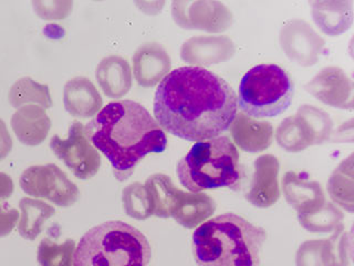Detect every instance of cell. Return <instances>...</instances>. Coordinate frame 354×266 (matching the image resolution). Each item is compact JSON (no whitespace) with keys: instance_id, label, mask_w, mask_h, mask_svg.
Wrapping results in <instances>:
<instances>
[{"instance_id":"15","label":"cell","mask_w":354,"mask_h":266,"mask_svg":"<svg viewBox=\"0 0 354 266\" xmlns=\"http://www.w3.org/2000/svg\"><path fill=\"white\" fill-rule=\"evenodd\" d=\"M132 60L134 78L143 88H153L171 72V57L165 48L156 42L142 44Z\"/></svg>"},{"instance_id":"13","label":"cell","mask_w":354,"mask_h":266,"mask_svg":"<svg viewBox=\"0 0 354 266\" xmlns=\"http://www.w3.org/2000/svg\"><path fill=\"white\" fill-rule=\"evenodd\" d=\"M254 166L252 183L245 199L257 208H269L280 197L279 161L274 155L263 154L254 161Z\"/></svg>"},{"instance_id":"34","label":"cell","mask_w":354,"mask_h":266,"mask_svg":"<svg viewBox=\"0 0 354 266\" xmlns=\"http://www.w3.org/2000/svg\"><path fill=\"white\" fill-rule=\"evenodd\" d=\"M14 147V142L5 122L0 119V161L8 157Z\"/></svg>"},{"instance_id":"25","label":"cell","mask_w":354,"mask_h":266,"mask_svg":"<svg viewBox=\"0 0 354 266\" xmlns=\"http://www.w3.org/2000/svg\"><path fill=\"white\" fill-rule=\"evenodd\" d=\"M11 107L19 109L28 103H36L44 109L53 107V99L47 85L37 82L32 78L24 77L11 86L8 94Z\"/></svg>"},{"instance_id":"28","label":"cell","mask_w":354,"mask_h":266,"mask_svg":"<svg viewBox=\"0 0 354 266\" xmlns=\"http://www.w3.org/2000/svg\"><path fill=\"white\" fill-rule=\"evenodd\" d=\"M122 203L125 213L132 219L147 220L153 215V206L149 192L140 182L131 183L122 192Z\"/></svg>"},{"instance_id":"11","label":"cell","mask_w":354,"mask_h":266,"mask_svg":"<svg viewBox=\"0 0 354 266\" xmlns=\"http://www.w3.org/2000/svg\"><path fill=\"white\" fill-rule=\"evenodd\" d=\"M216 206L208 194L184 192L174 184L166 201L165 219L173 218L182 227L195 229L213 215Z\"/></svg>"},{"instance_id":"27","label":"cell","mask_w":354,"mask_h":266,"mask_svg":"<svg viewBox=\"0 0 354 266\" xmlns=\"http://www.w3.org/2000/svg\"><path fill=\"white\" fill-rule=\"evenodd\" d=\"M75 242L66 238L57 243L51 238H44L39 244L37 260L40 266H73Z\"/></svg>"},{"instance_id":"35","label":"cell","mask_w":354,"mask_h":266,"mask_svg":"<svg viewBox=\"0 0 354 266\" xmlns=\"http://www.w3.org/2000/svg\"><path fill=\"white\" fill-rule=\"evenodd\" d=\"M14 190L12 179L3 172H0V202H5L6 200H8L14 193Z\"/></svg>"},{"instance_id":"10","label":"cell","mask_w":354,"mask_h":266,"mask_svg":"<svg viewBox=\"0 0 354 266\" xmlns=\"http://www.w3.org/2000/svg\"><path fill=\"white\" fill-rule=\"evenodd\" d=\"M279 42L287 58L301 66H315L326 48V40L308 22L300 19L283 24Z\"/></svg>"},{"instance_id":"6","label":"cell","mask_w":354,"mask_h":266,"mask_svg":"<svg viewBox=\"0 0 354 266\" xmlns=\"http://www.w3.org/2000/svg\"><path fill=\"white\" fill-rule=\"evenodd\" d=\"M295 85L278 64H258L241 79L238 108L254 119L274 118L290 107Z\"/></svg>"},{"instance_id":"4","label":"cell","mask_w":354,"mask_h":266,"mask_svg":"<svg viewBox=\"0 0 354 266\" xmlns=\"http://www.w3.org/2000/svg\"><path fill=\"white\" fill-rule=\"evenodd\" d=\"M152 247L141 231L122 221L88 230L75 247L73 266H149Z\"/></svg>"},{"instance_id":"1","label":"cell","mask_w":354,"mask_h":266,"mask_svg":"<svg viewBox=\"0 0 354 266\" xmlns=\"http://www.w3.org/2000/svg\"><path fill=\"white\" fill-rule=\"evenodd\" d=\"M237 114L235 90L224 78L201 66L173 70L155 92V120L164 132L187 141L221 136Z\"/></svg>"},{"instance_id":"26","label":"cell","mask_w":354,"mask_h":266,"mask_svg":"<svg viewBox=\"0 0 354 266\" xmlns=\"http://www.w3.org/2000/svg\"><path fill=\"white\" fill-rule=\"evenodd\" d=\"M342 211L335 203L326 202L322 206L310 212L298 214L299 223L304 230L311 233L335 232L343 224Z\"/></svg>"},{"instance_id":"8","label":"cell","mask_w":354,"mask_h":266,"mask_svg":"<svg viewBox=\"0 0 354 266\" xmlns=\"http://www.w3.org/2000/svg\"><path fill=\"white\" fill-rule=\"evenodd\" d=\"M50 148L53 154L80 180H88L99 172L101 157L81 122L75 121L70 125L66 139L55 134L50 141Z\"/></svg>"},{"instance_id":"21","label":"cell","mask_w":354,"mask_h":266,"mask_svg":"<svg viewBox=\"0 0 354 266\" xmlns=\"http://www.w3.org/2000/svg\"><path fill=\"white\" fill-rule=\"evenodd\" d=\"M228 130L236 144L247 152L263 151L274 139V127L269 122L258 121L243 114L236 116Z\"/></svg>"},{"instance_id":"22","label":"cell","mask_w":354,"mask_h":266,"mask_svg":"<svg viewBox=\"0 0 354 266\" xmlns=\"http://www.w3.org/2000/svg\"><path fill=\"white\" fill-rule=\"evenodd\" d=\"M19 209L18 232L28 241H35L41 234L44 223L55 214L53 205L32 197L20 200Z\"/></svg>"},{"instance_id":"32","label":"cell","mask_w":354,"mask_h":266,"mask_svg":"<svg viewBox=\"0 0 354 266\" xmlns=\"http://www.w3.org/2000/svg\"><path fill=\"white\" fill-rule=\"evenodd\" d=\"M324 240H309L299 247L296 254V266H324L321 252Z\"/></svg>"},{"instance_id":"12","label":"cell","mask_w":354,"mask_h":266,"mask_svg":"<svg viewBox=\"0 0 354 266\" xmlns=\"http://www.w3.org/2000/svg\"><path fill=\"white\" fill-rule=\"evenodd\" d=\"M235 44L227 36H197L186 40L180 48V58L194 66L223 64L234 57Z\"/></svg>"},{"instance_id":"2","label":"cell","mask_w":354,"mask_h":266,"mask_svg":"<svg viewBox=\"0 0 354 266\" xmlns=\"http://www.w3.org/2000/svg\"><path fill=\"white\" fill-rule=\"evenodd\" d=\"M84 129L95 149L110 161L120 182L127 181L147 154L164 152L167 147L158 121L132 100L108 103Z\"/></svg>"},{"instance_id":"30","label":"cell","mask_w":354,"mask_h":266,"mask_svg":"<svg viewBox=\"0 0 354 266\" xmlns=\"http://www.w3.org/2000/svg\"><path fill=\"white\" fill-rule=\"evenodd\" d=\"M297 114L301 116L307 122L315 138V143H324L329 139L333 129V121L329 114L315 107V105H304L299 108Z\"/></svg>"},{"instance_id":"3","label":"cell","mask_w":354,"mask_h":266,"mask_svg":"<svg viewBox=\"0 0 354 266\" xmlns=\"http://www.w3.org/2000/svg\"><path fill=\"white\" fill-rule=\"evenodd\" d=\"M267 238L265 229L238 214H221L193 233V254L198 266H259Z\"/></svg>"},{"instance_id":"20","label":"cell","mask_w":354,"mask_h":266,"mask_svg":"<svg viewBox=\"0 0 354 266\" xmlns=\"http://www.w3.org/2000/svg\"><path fill=\"white\" fill-rule=\"evenodd\" d=\"M315 25L330 37L340 36L353 24V3L348 1H310Z\"/></svg>"},{"instance_id":"33","label":"cell","mask_w":354,"mask_h":266,"mask_svg":"<svg viewBox=\"0 0 354 266\" xmlns=\"http://www.w3.org/2000/svg\"><path fill=\"white\" fill-rule=\"evenodd\" d=\"M20 213L8 203L0 202V238L7 236L18 224Z\"/></svg>"},{"instance_id":"18","label":"cell","mask_w":354,"mask_h":266,"mask_svg":"<svg viewBox=\"0 0 354 266\" xmlns=\"http://www.w3.org/2000/svg\"><path fill=\"white\" fill-rule=\"evenodd\" d=\"M10 123L17 139L29 147L41 144L51 129L46 109L37 105L20 107L11 116Z\"/></svg>"},{"instance_id":"29","label":"cell","mask_w":354,"mask_h":266,"mask_svg":"<svg viewBox=\"0 0 354 266\" xmlns=\"http://www.w3.org/2000/svg\"><path fill=\"white\" fill-rule=\"evenodd\" d=\"M321 260L324 266H348L350 264V240L343 224L337 227L331 238L324 240Z\"/></svg>"},{"instance_id":"5","label":"cell","mask_w":354,"mask_h":266,"mask_svg":"<svg viewBox=\"0 0 354 266\" xmlns=\"http://www.w3.org/2000/svg\"><path fill=\"white\" fill-rule=\"evenodd\" d=\"M241 155L235 143L226 136L196 142L177 163L176 175L188 191L237 190L241 180Z\"/></svg>"},{"instance_id":"7","label":"cell","mask_w":354,"mask_h":266,"mask_svg":"<svg viewBox=\"0 0 354 266\" xmlns=\"http://www.w3.org/2000/svg\"><path fill=\"white\" fill-rule=\"evenodd\" d=\"M19 184L28 195L47 200L60 208H69L80 195L77 184L53 163L28 168L20 177Z\"/></svg>"},{"instance_id":"14","label":"cell","mask_w":354,"mask_h":266,"mask_svg":"<svg viewBox=\"0 0 354 266\" xmlns=\"http://www.w3.org/2000/svg\"><path fill=\"white\" fill-rule=\"evenodd\" d=\"M306 90L326 105L352 109V82L342 69L329 66L306 85Z\"/></svg>"},{"instance_id":"23","label":"cell","mask_w":354,"mask_h":266,"mask_svg":"<svg viewBox=\"0 0 354 266\" xmlns=\"http://www.w3.org/2000/svg\"><path fill=\"white\" fill-rule=\"evenodd\" d=\"M274 136L277 143L285 151L290 153L301 152L317 144L307 122L297 114L282 120Z\"/></svg>"},{"instance_id":"31","label":"cell","mask_w":354,"mask_h":266,"mask_svg":"<svg viewBox=\"0 0 354 266\" xmlns=\"http://www.w3.org/2000/svg\"><path fill=\"white\" fill-rule=\"evenodd\" d=\"M33 9L44 20L66 19L71 14L73 1L70 0H35Z\"/></svg>"},{"instance_id":"19","label":"cell","mask_w":354,"mask_h":266,"mask_svg":"<svg viewBox=\"0 0 354 266\" xmlns=\"http://www.w3.org/2000/svg\"><path fill=\"white\" fill-rule=\"evenodd\" d=\"M95 77L103 94L111 99L124 97L132 88L130 64L120 55H108L100 61Z\"/></svg>"},{"instance_id":"24","label":"cell","mask_w":354,"mask_h":266,"mask_svg":"<svg viewBox=\"0 0 354 266\" xmlns=\"http://www.w3.org/2000/svg\"><path fill=\"white\" fill-rule=\"evenodd\" d=\"M328 193L335 204L353 212V155L343 161L332 173L328 182Z\"/></svg>"},{"instance_id":"9","label":"cell","mask_w":354,"mask_h":266,"mask_svg":"<svg viewBox=\"0 0 354 266\" xmlns=\"http://www.w3.org/2000/svg\"><path fill=\"white\" fill-rule=\"evenodd\" d=\"M173 19L183 29L223 33L232 27V14L219 1H174Z\"/></svg>"},{"instance_id":"16","label":"cell","mask_w":354,"mask_h":266,"mask_svg":"<svg viewBox=\"0 0 354 266\" xmlns=\"http://www.w3.org/2000/svg\"><path fill=\"white\" fill-rule=\"evenodd\" d=\"M282 192L288 204L298 214L313 212L326 202L320 183L289 171L282 179Z\"/></svg>"},{"instance_id":"17","label":"cell","mask_w":354,"mask_h":266,"mask_svg":"<svg viewBox=\"0 0 354 266\" xmlns=\"http://www.w3.org/2000/svg\"><path fill=\"white\" fill-rule=\"evenodd\" d=\"M64 105L71 116L88 119L102 110L103 99L88 78L75 77L64 86Z\"/></svg>"}]
</instances>
